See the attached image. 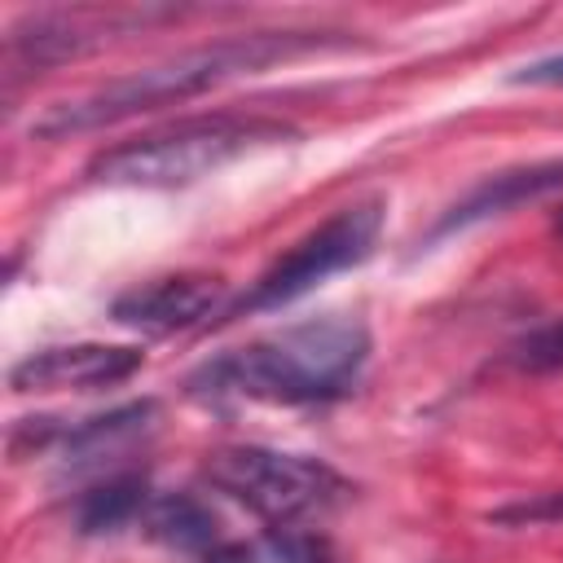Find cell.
Returning a JSON list of instances; mask_svg holds the SVG:
<instances>
[{"label":"cell","instance_id":"cell-5","mask_svg":"<svg viewBox=\"0 0 563 563\" xmlns=\"http://www.w3.org/2000/svg\"><path fill=\"white\" fill-rule=\"evenodd\" d=\"M383 198H365L352 207H339L325 224H317L308 238H299L273 268L260 273V282L229 308V317H246V312H273L286 308L295 299H303L308 290H317L321 282H330L334 273L361 264L378 233H383Z\"/></svg>","mask_w":563,"mask_h":563},{"label":"cell","instance_id":"cell-12","mask_svg":"<svg viewBox=\"0 0 563 563\" xmlns=\"http://www.w3.org/2000/svg\"><path fill=\"white\" fill-rule=\"evenodd\" d=\"M515 361L523 369H550V365H563V325H550L541 334H532L528 343L515 347Z\"/></svg>","mask_w":563,"mask_h":563},{"label":"cell","instance_id":"cell-7","mask_svg":"<svg viewBox=\"0 0 563 563\" xmlns=\"http://www.w3.org/2000/svg\"><path fill=\"white\" fill-rule=\"evenodd\" d=\"M216 303H220L216 277L180 273V277H154V282L119 295L110 317L141 334H176V330L198 325L207 312H216Z\"/></svg>","mask_w":563,"mask_h":563},{"label":"cell","instance_id":"cell-4","mask_svg":"<svg viewBox=\"0 0 563 563\" xmlns=\"http://www.w3.org/2000/svg\"><path fill=\"white\" fill-rule=\"evenodd\" d=\"M207 479L233 501H242L246 510H255L260 519H268L273 528H290L303 515L330 510L347 493V484L325 462L282 453V449H260V444L211 453Z\"/></svg>","mask_w":563,"mask_h":563},{"label":"cell","instance_id":"cell-9","mask_svg":"<svg viewBox=\"0 0 563 563\" xmlns=\"http://www.w3.org/2000/svg\"><path fill=\"white\" fill-rule=\"evenodd\" d=\"M145 528H150L154 541H163V545H172V550H185V554H202V559H211V554L224 545L216 515H211L202 501L185 497V493L158 497V501L145 510Z\"/></svg>","mask_w":563,"mask_h":563},{"label":"cell","instance_id":"cell-14","mask_svg":"<svg viewBox=\"0 0 563 563\" xmlns=\"http://www.w3.org/2000/svg\"><path fill=\"white\" fill-rule=\"evenodd\" d=\"M515 84H563V57H545V62H532L515 75Z\"/></svg>","mask_w":563,"mask_h":563},{"label":"cell","instance_id":"cell-2","mask_svg":"<svg viewBox=\"0 0 563 563\" xmlns=\"http://www.w3.org/2000/svg\"><path fill=\"white\" fill-rule=\"evenodd\" d=\"M365 361H369V330L361 321L312 317L211 361L194 383H207V391L216 396L312 405L343 396L365 369Z\"/></svg>","mask_w":563,"mask_h":563},{"label":"cell","instance_id":"cell-1","mask_svg":"<svg viewBox=\"0 0 563 563\" xmlns=\"http://www.w3.org/2000/svg\"><path fill=\"white\" fill-rule=\"evenodd\" d=\"M325 40L321 35H308V31H260V35H238V40H216V44H202V48H189L180 57H167L158 66H145L136 75H123V79H110L101 88H88L79 97H66L57 106H48L31 132L35 136H79V132H97L106 123H119V119H132V114H145V110H158V106H176V101H189L233 75H251V70H264L273 62H286V57H299V53H312L321 48Z\"/></svg>","mask_w":563,"mask_h":563},{"label":"cell","instance_id":"cell-3","mask_svg":"<svg viewBox=\"0 0 563 563\" xmlns=\"http://www.w3.org/2000/svg\"><path fill=\"white\" fill-rule=\"evenodd\" d=\"M295 128L277 119L255 114H207L185 119L145 136H132L88 163V180L119 185V189H180L202 176H216L220 167L268 150L277 141H290Z\"/></svg>","mask_w":563,"mask_h":563},{"label":"cell","instance_id":"cell-8","mask_svg":"<svg viewBox=\"0 0 563 563\" xmlns=\"http://www.w3.org/2000/svg\"><path fill=\"white\" fill-rule=\"evenodd\" d=\"M554 189H563V163H541V167L501 172V176L484 180L479 189H471V194L435 224L431 238L453 233V229H466V224H479V220H488V216H506V211H515V207H523V202H532V198H545V194H554Z\"/></svg>","mask_w":563,"mask_h":563},{"label":"cell","instance_id":"cell-15","mask_svg":"<svg viewBox=\"0 0 563 563\" xmlns=\"http://www.w3.org/2000/svg\"><path fill=\"white\" fill-rule=\"evenodd\" d=\"M559 229H563V220H559Z\"/></svg>","mask_w":563,"mask_h":563},{"label":"cell","instance_id":"cell-13","mask_svg":"<svg viewBox=\"0 0 563 563\" xmlns=\"http://www.w3.org/2000/svg\"><path fill=\"white\" fill-rule=\"evenodd\" d=\"M497 519H563V497H541V501H523V506L497 510Z\"/></svg>","mask_w":563,"mask_h":563},{"label":"cell","instance_id":"cell-10","mask_svg":"<svg viewBox=\"0 0 563 563\" xmlns=\"http://www.w3.org/2000/svg\"><path fill=\"white\" fill-rule=\"evenodd\" d=\"M150 413H154V405L141 400V405H123V409H114V413H106V418H92V422L66 431V440H62L66 462H70V457H75V462H92V457L114 453L119 444H128V440H136V435L145 431Z\"/></svg>","mask_w":563,"mask_h":563},{"label":"cell","instance_id":"cell-11","mask_svg":"<svg viewBox=\"0 0 563 563\" xmlns=\"http://www.w3.org/2000/svg\"><path fill=\"white\" fill-rule=\"evenodd\" d=\"M141 506H145V479H136V475L110 479L106 488H97V493L84 497V506H79V528H84V532L119 528V523H128Z\"/></svg>","mask_w":563,"mask_h":563},{"label":"cell","instance_id":"cell-6","mask_svg":"<svg viewBox=\"0 0 563 563\" xmlns=\"http://www.w3.org/2000/svg\"><path fill=\"white\" fill-rule=\"evenodd\" d=\"M145 352L136 347H114V343H66V347H44L31 352L22 365H13L9 383L13 391H92L123 383L136 374Z\"/></svg>","mask_w":563,"mask_h":563}]
</instances>
